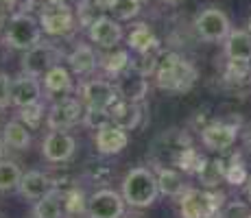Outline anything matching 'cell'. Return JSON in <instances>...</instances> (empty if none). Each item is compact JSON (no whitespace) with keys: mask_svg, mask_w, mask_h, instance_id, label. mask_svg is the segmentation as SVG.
Returning <instances> with one entry per match:
<instances>
[{"mask_svg":"<svg viewBox=\"0 0 251 218\" xmlns=\"http://www.w3.org/2000/svg\"><path fill=\"white\" fill-rule=\"evenodd\" d=\"M247 179H249V172H247V166L243 164V159H240V155L231 157V162L225 164V181L229 186H243V183H247Z\"/></svg>","mask_w":251,"mask_h":218,"instance_id":"31","label":"cell"},{"mask_svg":"<svg viewBox=\"0 0 251 218\" xmlns=\"http://www.w3.org/2000/svg\"><path fill=\"white\" fill-rule=\"evenodd\" d=\"M99 68L105 72L107 76H123L125 72L131 70V57H129V50H120V48H112L107 55H103L99 59Z\"/></svg>","mask_w":251,"mask_h":218,"instance_id":"26","label":"cell"},{"mask_svg":"<svg viewBox=\"0 0 251 218\" xmlns=\"http://www.w3.org/2000/svg\"><path fill=\"white\" fill-rule=\"evenodd\" d=\"M2 144H4V148L26 151L31 146V129L24 122H20V120H11L2 129Z\"/></svg>","mask_w":251,"mask_h":218,"instance_id":"24","label":"cell"},{"mask_svg":"<svg viewBox=\"0 0 251 218\" xmlns=\"http://www.w3.org/2000/svg\"><path fill=\"white\" fill-rule=\"evenodd\" d=\"M157 186H160V194L171 196V198H179L188 190V186L183 183L181 170L168 168V166L157 168Z\"/></svg>","mask_w":251,"mask_h":218,"instance_id":"25","label":"cell"},{"mask_svg":"<svg viewBox=\"0 0 251 218\" xmlns=\"http://www.w3.org/2000/svg\"><path fill=\"white\" fill-rule=\"evenodd\" d=\"M64 210L68 214H81V212H88V201H85L83 192L79 188H72V190L64 192Z\"/></svg>","mask_w":251,"mask_h":218,"instance_id":"32","label":"cell"},{"mask_svg":"<svg viewBox=\"0 0 251 218\" xmlns=\"http://www.w3.org/2000/svg\"><path fill=\"white\" fill-rule=\"evenodd\" d=\"M223 50L227 59L251 61V33L243 28H231L229 35L223 40Z\"/></svg>","mask_w":251,"mask_h":218,"instance_id":"20","label":"cell"},{"mask_svg":"<svg viewBox=\"0 0 251 218\" xmlns=\"http://www.w3.org/2000/svg\"><path fill=\"white\" fill-rule=\"evenodd\" d=\"M0 26H2V13H0Z\"/></svg>","mask_w":251,"mask_h":218,"instance_id":"44","label":"cell"},{"mask_svg":"<svg viewBox=\"0 0 251 218\" xmlns=\"http://www.w3.org/2000/svg\"><path fill=\"white\" fill-rule=\"evenodd\" d=\"M94 144H96V151L100 155H118L127 148L129 144V135L123 127H118L116 122H105L96 129L94 135Z\"/></svg>","mask_w":251,"mask_h":218,"instance_id":"14","label":"cell"},{"mask_svg":"<svg viewBox=\"0 0 251 218\" xmlns=\"http://www.w3.org/2000/svg\"><path fill=\"white\" fill-rule=\"evenodd\" d=\"M22 179V170L11 159H0V192L18 190Z\"/></svg>","mask_w":251,"mask_h":218,"instance_id":"28","label":"cell"},{"mask_svg":"<svg viewBox=\"0 0 251 218\" xmlns=\"http://www.w3.org/2000/svg\"><path fill=\"white\" fill-rule=\"evenodd\" d=\"M118 2L120 0H94V4L100 9V11H114Z\"/></svg>","mask_w":251,"mask_h":218,"instance_id":"37","label":"cell"},{"mask_svg":"<svg viewBox=\"0 0 251 218\" xmlns=\"http://www.w3.org/2000/svg\"><path fill=\"white\" fill-rule=\"evenodd\" d=\"M127 46L131 48L133 52L142 55V52H151V50H160V40L153 33V28L149 24L140 22L129 31L127 35Z\"/></svg>","mask_w":251,"mask_h":218,"instance_id":"22","label":"cell"},{"mask_svg":"<svg viewBox=\"0 0 251 218\" xmlns=\"http://www.w3.org/2000/svg\"><path fill=\"white\" fill-rule=\"evenodd\" d=\"M2 153H4V144H2V140H0V159H2Z\"/></svg>","mask_w":251,"mask_h":218,"instance_id":"41","label":"cell"},{"mask_svg":"<svg viewBox=\"0 0 251 218\" xmlns=\"http://www.w3.org/2000/svg\"><path fill=\"white\" fill-rule=\"evenodd\" d=\"M243 142H245V151H247V155L251 157V127L247 129V133H245V140H243Z\"/></svg>","mask_w":251,"mask_h":218,"instance_id":"38","label":"cell"},{"mask_svg":"<svg viewBox=\"0 0 251 218\" xmlns=\"http://www.w3.org/2000/svg\"><path fill=\"white\" fill-rule=\"evenodd\" d=\"M44 2H68V0H44Z\"/></svg>","mask_w":251,"mask_h":218,"instance_id":"42","label":"cell"},{"mask_svg":"<svg viewBox=\"0 0 251 218\" xmlns=\"http://www.w3.org/2000/svg\"><path fill=\"white\" fill-rule=\"evenodd\" d=\"M221 218H251V205L243 201H231L225 203Z\"/></svg>","mask_w":251,"mask_h":218,"instance_id":"34","label":"cell"},{"mask_svg":"<svg viewBox=\"0 0 251 218\" xmlns=\"http://www.w3.org/2000/svg\"><path fill=\"white\" fill-rule=\"evenodd\" d=\"M40 76H33V74H26L22 72L20 76L11 81V105H16L18 109L20 107H26V105H33L37 100H42V83Z\"/></svg>","mask_w":251,"mask_h":218,"instance_id":"15","label":"cell"},{"mask_svg":"<svg viewBox=\"0 0 251 218\" xmlns=\"http://www.w3.org/2000/svg\"><path fill=\"white\" fill-rule=\"evenodd\" d=\"M107 111H109V120L116 122L118 127H123L125 131H133L140 127V118H142V107H140V103L118 98Z\"/></svg>","mask_w":251,"mask_h":218,"instance_id":"18","label":"cell"},{"mask_svg":"<svg viewBox=\"0 0 251 218\" xmlns=\"http://www.w3.org/2000/svg\"><path fill=\"white\" fill-rule=\"evenodd\" d=\"M76 151V140L68 131H50L46 140L42 142V155L50 164H64L72 159Z\"/></svg>","mask_w":251,"mask_h":218,"instance_id":"13","label":"cell"},{"mask_svg":"<svg viewBox=\"0 0 251 218\" xmlns=\"http://www.w3.org/2000/svg\"><path fill=\"white\" fill-rule=\"evenodd\" d=\"M203 164H205L203 155L197 151L195 146H186V148H181L179 155L175 157L173 166H177V170H181L183 174H199Z\"/></svg>","mask_w":251,"mask_h":218,"instance_id":"27","label":"cell"},{"mask_svg":"<svg viewBox=\"0 0 251 218\" xmlns=\"http://www.w3.org/2000/svg\"><path fill=\"white\" fill-rule=\"evenodd\" d=\"M171 2H177V0H171Z\"/></svg>","mask_w":251,"mask_h":218,"instance_id":"46","label":"cell"},{"mask_svg":"<svg viewBox=\"0 0 251 218\" xmlns=\"http://www.w3.org/2000/svg\"><path fill=\"white\" fill-rule=\"evenodd\" d=\"M247 31H249V33H251V18H249V28H247Z\"/></svg>","mask_w":251,"mask_h":218,"instance_id":"43","label":"cell"},{"mask_svg":"<svg viewBox=\"0 0 251 218\" xmlns=\"http://www.w3.org/2000/svg\"><path fill=\"white\" fill-rule=\"evenodd\" d=\"M153 74H155V85L164 92H173V94H183V92L192 90V85L199 79L195 64L175 50L160 52Z\"/></svg>","mask_w":251,"mask_h":218,"instance_id":"1","label":"cell"},{"mask_svg":"<svg viewBox=\"0 0 251 218\" xmlns=\"http://www.w3.org/2000/svg\"><path fill=\"white\" fill-rule=\"evenodd\" d=\"M116 20H131L140 13V0H120L114 9Z\"/></svg>","mask_w":251,"mask_h":218,"instance_id":"35","label":"cell"},{"mask_svg":"<svg viewBox=\"0 0 251 218\" xmlns=\"http://www.w3.org/2000/svg\"><path fill=\"white\" fill-rule=\"evenodd\" d=\"M64 57V52L55 46L52 42H37L33 48L24 50L22 57V72L33 76H44L52 66H57Z\"/></svg>","mask_w":251,"mask_h":218,"instance_id":"8","label":"cell"},{"mask_svg":"<svg viewBox=\"0 0 251 218\" xmlns=\"http://www.w3.org/2000/svg\"><path fill=\"white\" fill-rule=\"evenodd\" d=\"M240 127L229 120H212L201 129V144L212 153H227L236 144Z\"/></svg>","mask_w":251,"mask_h":218,"instance_id":"9","label":"cell"},{"mask_svg":"<svg viewBox=\"0 0 251 218\" xmlns=\"http://www.w3.org/2000/svg\"><path fill=\"white\" fill-rule=\"evenodd\" d=\"M225 194L214 188H188L179 196V218H221Z\"/></svg>","mask_w":251,"mask_h":218,"instance_id":"3","label":"cell"},{"mask_svg":"<svg viewBox=\"0 0 251 218\" xmlns=\"http://www.w3.org/2000/svg\"><path fill=\"white\" fill-rule=\"evenodd\" d=\"M11 76L0 72V109H7L11 105Z\"/></svg>","mask_w":251,"mask_h":218,"instance_id":"36","label":"cell"},{"mask_svg":"<svg viewBox=\"0 0 251 218\" xmlns=\"http://www.w3.org/2000/svg\"><path fill=\"white\" fill-rule=\"evenodd\" d=\"M64 192L59 188H52L33 205V218H64Z\"/></svg>","mask_w":251,"mask_h":218,"instance_id":"23","label":"cell"},{"mask_svg":"<svg viewBox=\"0 0 251 218\" xmlns=\"http://www.w3.org/2000/svg\"><path fill=\"white\" fill-rule=\"evenodd\" d=\"M79 98L88 109H103L107 111L116 100L120 98L118 87L103 79H90L83 81L79 87Z\"/></svg>","mask_w":251,"mask_h":218,"instance_id":"10","label":"cell"},{"mask_svg":"<svg viewBox=\"0 0 251 218\" xmlns=\"http://www.w3.org/2000/svg\"><path fill=\"white\" fill-rule=\"evenodd\" d=\"M52 188H57L52 177H48L46 172H40V170H28L22 174L18 190H20V194L26 198V201H37V198L48 194Z\"/></svg>","mask_w":251,"mask_h":218,"instance_id":"16","label":"cell"},{"mask_svg":"<svg viewBox=\"0 0 251 218\" xmlns=\"http://www.w3.org/2000/svg\"><path fill=\"white\" fill-rule=\"evenodd\" d=\"M195 31L203 42H223L229 35L231 24L223 9L207 7L197 13L195 18Z\"/></svg>","mask_w":251,"mask_h":218,"instance_id":"7","label":"cell"},{"mask_svg":"<svg viewBox=\"0 0 251 218\" xmlns=\"http://www.w3.org/2000/svg\"><path fill=\"white\" fill-rule=\"evenodd\" d=\"M247 198L251 201V177L247 179Z\"/></svg>","mask_w":251,"mask_h":218,"instance_id":"40","label":"cell"},{"mask_svg":"<svg viewBox=\"0 0 251 218\" xmlns=\"http://www.w3.org/2000/svg\"><path fill=\"white\" fill-rule=\"evenodd\" d=\"M123 198L127 205L136 207V210H144L151 207L160 196V186H157V174L151 168H131L123 179Z\"/></svg>","mask_w":251,"mask_h":218,"instance_id":"2","label":"cell"},{"mask_svg":"<svg viewBox=\"0 0 251 218\" xmlns=\"http://www.w3.org/2000/svg\"><path fill=\"white\" fill-rule=\"evenodd\" d=\"M42 87L50 98H61V96H68L72 90H75V83H72V74L68 68H64L61 64L52 66L48 72H44V81H42Z\"/></svg>","mask_w":251,"mask_h":218,"instance_id":"17","label":"cell"},{"mask_svg":"<svg viewBox=\"0 0 251 218\" xmlns=\"http://www.w3.org/2000/svg\"><path fill=\"white\" fill-rule=\"evenodd\" d=\"M85 105L81 98H72V96H61L46 111V124L50 131H68L83 122Z\"/></svg>","mask_w":251,"mask_h":218,"instance_id":"6","label":"cell"},{"mask_svg":"<svg viewBox=\"0 0 251 218\" xmlns=\"http://www.w3.org/2000/svg\"><path fill=\"white\" fill-rule=\"evenodd\" d=\"M96 4H94V0H79V4H76V9H75V13H76V22L79 24H83V26H90L92 22L96 20Z\"/></svg>","mask_w":251,"mask_h":218,"instance_id":"33","label":"cell"},{"mask_svg":"<svg viewBox=\"0 0 251 218\" xmlns=\"http://www.w3.org/2000/svg\"><path fill=\"white\" fill-rule=\"evenodd\" d=\"M123 218H136V216H123Z\"/></svg>","mask_w":251,"mask_h":218,"instance_id":"45","label":"cell"},{"mask_svg":"<svg viewBox=\"0 0 251 218\" xmlns=\"http://www.w3.org/2000/svg\"><path fill=\"white\" fill-rule=\"evenodd\" d=\"M88 35L90 42L96 44L99 48H105V50H112V48H118V44L125 40V31L120 20H116L112 16H99L94 22L88 26Z\"/></svg>","mask_w":251,"mask_h":218,"instance_id":"12","label":"cell"},{"mask_svg":"<svg viewBox=\"0 0 251 218\" xmlns=\"http://www.w3.org/2000/svg\"><path fill=\"white\" fill-rule=\"evenodd\" d=\"M46 116V107L42 100H37V103L33 105H26V107H20V114H18V120L20 122H24L28 129H37L42 124V120H44Z\"/></svg>","mask_w":251,"mask_h":218,"instance_id":"30","label":"cell"},{"mask_svg":"<svg viewBox=\"0 0 251 218\" xmlns=\"http://www.w3.org/2000/svg\"><path fill=\"white\" fill-rule=\"evenodd\" d=\"M37 42H42V26L35 16L26 11L13 13L4 26V44L13 50H28Z\"/></svg>","mask_w":251,"mask_h":218,"instance_id":"4","label":"cell"},{"mask_svg":"<svg viewBox=\"0 0 251 218\" xmlns=\"http://www.w3.org/2000/svg\"><path fill=\"white\" fill-rule=\"evenodd\" d=\"M16 4H18V0H0V9H7V11L13 9Z\"/></svg>","mask_w":251,"mask_h":218,"instance_id":"39","label":"cell"},{"mask_svg":"<svg viewBox=\"0 0 251 218\" xmlns=\"http://www.w3.org/2000/svg\"><path fill=\"white\" fill-rule=\"evenodd\" d=\"M197 177L201 179L205 188H216L219 181H225V162L223 159H205L203 168Z\"/></svg>","mask_w":251,"mask_h":218,"instance_id":"29","label":"cell"},{"mask_svg":"<svg viewBox=\"0 0 251 218\" xmlns=\"http://www.w3.org/2000/svg\"><path fill=\"white\" fill-rule=\"evenodd\" d=\"M116 87H118L120 98L131 100V103H142V100L147 98V94H149L147 76L138 74V72H133V70H129V72H125L123 76H118Z\"/></svg>","mask_w":251,"mask_h":218,"instance_id":"19","label":"cell"},{"mask_svg":"<svg viewBox=\"0 0 251 218\" xmlns=\"http://www.w3.org/2000/svg\"><path fill=\"white\" fill-rule=\"evenodd\" d=\"M42 33L48 37H68L76 31V13L68 2H46L40 11Z\"/></svg>","mask_w":251,"mask_h":218,"instance_id":"5","label":"cell"},{"mask_svg":"<svg viewBox=\"0 0 251 218\" xmlns=\"http://www.w3.org/2000/svg\"><path fill=\"white\" fill-rule=\"evenodd\" d=\"M68 66L75 74L88 76L99 68V57H96L94 48L88 46V44H76L68 55Z\"/></svg>","mask_w":251,"mask_h":218,"instance_id":"21","label":"cell"},{"mask_svg":"<svg viewBox=\"0 0 251 218\" xmlns=\"http://www.w3.org/2000/svg\"><path fill=\"white\" fill-rule=\"evenodd\" d=\"M125 198L120 192L103 188L96 190L88 198V218H123L125 216Z\"/></svg>","mask_w":251,"mask_h":218,"instance_id":"11","label":"cell"}]
</instances>
